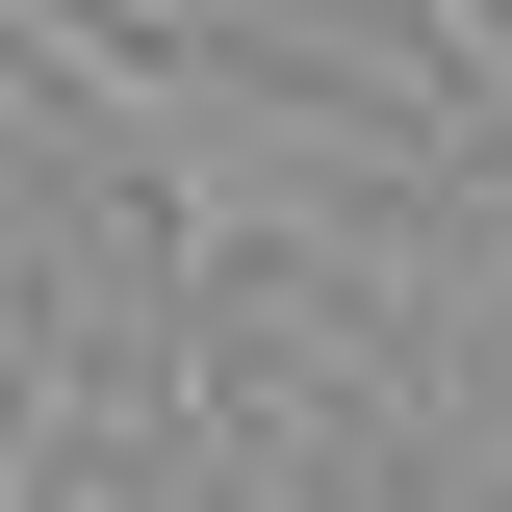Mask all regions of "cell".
Wrapping results in <instances>:
<instances>
[{"mask_svg":"<svg viewBox=\"0 0 512 512\" xmlns=\"http://www.w3.org/2000/svg\"><path fill=\"white\" fill-rule=\"evenodd\" d=\"M0 52L103 128V180L154 205L180 308H359V333L436 308L461 128L359 103V77H282V52H205V26H103V0H0Z\"/></svg>","mask_w":512,"mask_h":512,"instance_id":"6da1fadb","label":"cell"},{"mask_svg":"<svg viewBox=\"0 0 512 512\" xmlns=\"http://www.w3.org/2000/svg\"><path fill=\"white\" fill-rule=\"evenodd\" d=\"M52 410H77V384H52V359L0 384V512H52Z\"/></svg>","mask_w":512,"mask_h":512,"instance_id":"7a4b0ae2","label":"cell"},{"mask_svg":"<svg viewBox=\"0 0 512 512\" xmlns=\"http://www.w3.org/2000/svg\"><path fill=\"white\" fill-rule=\"evenodd\" d=\"M26 359H52V308H0V384H26Z\"/></svg>","mask_w":512,"mask_h":512,"instance_id":"3957f363","label":"cell"}]
</instances>
